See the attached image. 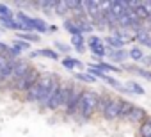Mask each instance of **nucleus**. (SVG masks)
<instances>
[{"label":"nucleus","mask_w":151,"mask_h":137,"mask_svg":"<svg viewBox=\"0 0 151 137\" xmlns=\"http://www.w3.org/2000/svg\"><path fill=\"white\" fill-rule=\"evenodd\" d=\"M126 52L121 48V50H110V59L112 61H116V62H121V61H124L126 59Z\"/></svg>","instance_id":"nucleus-18"},{"label":"nucleus","mask_w":151,"mask_h":137,"mask_svg":"<svg viewBox=\"0 0 151 137\" xmlns=\"http://www.w3.org/2000/svg\"><path fill=\"white\" fill-rule=\"evenodd\" d=\"M18 39L20 41H25V43H37L39 41V36L36 32H18Z\"/></svg>","instance_id":"nucleus-14"},{"label":"nucleus","mask_w":151,"mask_h":137,"mask_svg":"<svg viewBox=\"0 0 151 137\" xmlns=\"http://www.w3.org/2000/svg\"><path fill=\"white\" fill-rule=\"evenodd\" d=\"M55 80H57V75H53V73H43V75H39L37 82L25 93L27 102H36V103H39L45 109L48 91H50V87H52V84Z\"/></svg>","instance_id":"nucleus-1"},{"label":"nucleus","mask_w":151,"mask_h":137,"mask_svg":"<svg viewBox=\"0 0 151 137\" xmlns=\"http://www.w3.org/2000/svg\"><path fill=\"white\" fill-rule=\"evenodd\" d=\"M94 70H98V71H101V73H109V71H123V70H119V68H116L114 64H107V62H98V64H91Z\"/></svg>","instance_id":"nucleus-12"},{"label":"nucleus","mask_w":151,"mask_h":137,"mask_svg":"<svg viewBox=\"0 0 151 137\" xmlns=\"http://www.w3.org/2000/svg\"><path fill=\"white\" fill-rule=\"evenodd\" d=\"M69 13V7H68V2H55V9H53V14L57 16H64Z\"/></svg>","instance_id":"nucleus-16"},{"label":"nucleus","mask_w":151,"mask_h":137,"mask_svg":"<svg viewBox=\"0 0 151 137\" xmlns=\"http://www.w3.org/2000/svg\"><path fill=\"white\" fill-rule=\"evenodd\" d=\"M87 45H89V48H91V52L94 53L96 59H101V57L107 55V50H105V46H103V43L98 36H91L87 39Z\"/></svg>","instance_id":"nucleus-8"},{"label":"nucleus","mask_w":151,"mask_h":137,"mask_svg":"<svg viewBox=\"0 0 151 137\" xmlns=\"http://www.w3.org/2000/svg\"><path fill=\"white\" fill-rule=\"evenodd\" d=\"M64 29H66L71 36H78V34H80V29L77 27V23H75L73 20H66V22H64Z\"/></svg>","instance_id":"nucleus-17"},{"label":"nucleus","mask_w":151,"mask_h":137,"mask_svg":"<svg viewBox=\"0 0 151 137\" xmlns=\"http://www.w3.org/2000/svg\"><path fill=\"white\" fill-rule=\"evenodd\" d=\"M126 119L132 121V123H142V121L146 119V110L140 109V107H132V110L128 112Z\"/></svg>","instance_id":"nucleus-9"},{"label":"nucleus","mask_w":151,"mask_h":137,"mask_svg":"<svg viewBox=\"0 0 151 137\" xmlns=\"http://www.w3.org/2000/svg\"><path fill=\"white\" fill-rule=\"evenodd\" d=\"M80 96H82V89H78L77 86H73V87H71V93H69V96H68V102H66V105H64L68 116H77V112H78V103H80Z\"/></svg>","instance_id":"nucleus-5"},{"label":"nucleus","mask_w":151,"mask_h":137,"mask_svg":"<svg viewBox=\"0 0 151 137\" xmlns=\"http://www.w3.org/2000/svg\"><path fill=\"white\" fill-rule=\"evenodd\" d=\"M119 107H121V100L117 98H100V103H98V109L101 110L105 119L119 118Z\"/></svg>","instance_id":"nucleus-3"},{"label":"nucleus","mask_w":151,"mask_h":137,"mask_svg":"<svg viewBox=\"0 0 151 137\" xmlns=\"http://www.w3.org/2000/svg\"><path fill=\"white\" fill-rule=\"evenodd\" d=\"M130 57H132L133 61H142V59H144V53H142V50H140V48H137V46H135V48H132V50H130Z\"/></svg>","instance_id":"nucleus-27"},{"label":"nucleus","mask_w":151,"mask_h":137,"mask_svg":"<svg viewBox=\"0 0 151 137\" xmlns=\"http://www.w3.org/2000/svg\"><path fill=\"white\" fill-rule=\"evenodd\" d=\"M37 53H39V55H43V57L53 59V61H57V59H59V53H57L55 50H52V48H41V50H37Z\"/></svg>","instance_id":"nucleus-20"},{"label":"nucleus","mask_w":151,"mask_h":137,"mask_svg":"<svg viewBox=\"0 0 151 137\" xmlns=\"http://www.w3.org/2000/svg\"><path fill=\"white\" fill-rule=\"evenodd\" d=\"M30 64L27 62V61H23V59H16V62H14V70H13V73H11V77H9V80L6 82L9 87H13L14 86V82H18L29 70H30Z\"/></svg>","instance_id":"nucleus-6"},{"label":"nucleus","mask_w":151,"mask_h":137,"mask_svg":"<svg viewBox=\"0 0 151 137\" xmlns=\"http://www.w3.org/2000/svg\"><path fill=\"white\" fill-rule=\"evenodd\" d=\"M39 75H41V73L36 70V68H30V70H29L18 82H14V86H13L11 89H13V91H18V93H27V91L37 82Z\"/></svg>","instance_id":"nucleus-4"},{"label":"nucleus","mask_w":151,"mask_h":137,"mask_svg":"<svg viewBox=\"0 0 151 137\" xmlns=\"http://www.w3.org/2000/svg\"><path fill=\"white\" fill-rule=\"evenodd\" d=\"M55 30H57L55 25H48V30H46V32H55Z\"/></svg>","instance_id":"nucleus-32"},{"label":"nucleus","mask_w":151,"mask_h":137,"mask_svg":"<svg viewBox=\"0 0 151 137\" xmlns=\"http://www.w3.org/2000/svg\"><path fill=\"white\" fill-rule=\"evenodd\" d=\"M144 61H146V62H147V64H151V57H146V59H144Z\"/></svg>","instance_id":"nucleus-33"},{"label":"nucleus","mask_w":151,"mask_h":137,"mask_svg":"<svg viewBox=\"0 0 151 137\" xmlns=\"http://www.w3.org/2000/svg\"><path fill=\"white\" fill-rule=\"evenodd\" d=\"M140 135L142 137H151V119H144L140 123Z\"/></svg>","instance_id":"nucleus-19"},{"label":"nucleus","mask_w":151,"mask_h":137,"mask_svg":"<svg viewBox=\"0 0 151 137\" xmlns=\"http://www.w3.org/2000/svg\"><path fill=\"white\" fill-rule=\"evenodd\" d=\"M137 39H139L144 46H149V48H151V34H149V32H140V30H139V32H137Z\"/></svg>","instance_id":"nucleus-21"},{"label":"nucleus","mask_w":151,"mask_h":137,"mask_svg":"<svg viewBox=\"0 0 151 137\" xmlns=\"http://www.w3.org/2000/svg\"><path fill=\"white\" fill-rule=\"evenodd\" d=\"M55 46H57V50H60L62 53H68V52H69V46L64 45V43H60V41H55Z\"/></svg>","instance_id":"nucleus-30"},{"label":"nucleus","mask_w":151,"mask_h":137,"mask_svg":"<svg viewBox=\"0 0 151 137\" xmlns=\"http://www.w3.org/2000/svg\"><path fill=\"white\" fill-rule=\"evenodd\" d=\"M13 46H14V48H18L20 52H25V50H29V48H30V45H29V43L20 41V39H14V41H13Z\"/></svg>","instance_id":"nucleus-28"},{"label":"nucleus","mask_w":151,"mask_h":137,"mask_svg":"<svg viewBox=\"0 0 151 137\" xmlns=\"http://www.w3.org/2000/svg\"><path fill=\"white\" fill-rule=\"evenodd\" d=\"M62 66L66 68V70H75V68H82V62L78 59L66 57V59H62Z\"/></svg>","instance_id":"nucleus-15"},{"label":"nucleus","mask_w":151,"mask_h":137,"mask_svg":"<svg viewBox=\"0 0 151 137\" xmlns=\"http://www.w3.org/2000/svg\"><path fill=\"white\" fill-rule=\"evenodd\" d=\"M142 6H144V9H146V13H147V16H151V2H144Z\"/></svg>","instance_id":"nucleus-31"},{"label":"nucleus","mask_w":151,"mask_h":137,"mask_svg":"<svg viewBox=\"0 0 151 137\" xmlns=\"http://www.w3.org/2000/svg\"><path fill=\"white\" fill-rule=\"evenodd\" d=\"M128 70H130V71H133V73H137V75H140V77H144V79H151V71H147V70H142V68L130 66Z\"/></svg>","instance_id":"nucleus-24"},{"label":"nucleus","mask_w":151,"mask_h":137,"mask_svg":"<svg viewBox=\"0 0 151 137\" xmlns=\"http://www.w3.org/2000/svg\"><path fill=\"white\" fill-rule=\"evenodd\" d=\"M14 62L16 59L9 55H0V82H7L13 70H14Z\"/></svg>","instance_id":"nucleus-7"},{"label":"nucleus","mask_w":151,"mask_h":137,"mask_svg":"<svg viewBox=\"0 0 151 137\" xmlns=\"http://www.w3.org/2000/svg\"><path fill=\"white\" fill-rule=\"evenodd\" d=\"M119 91L121 93H126V94H144V87H140L137 82H126L124 86L121 84Z\"/></svg>","instance_id":"nucleus-10"},{"label":"nucleus","mask_w":151,"mask_h":137,"mask_svg":"<svg viewBox=\"0 0 151 137\" xmlns=\"http://www.w3.org/2000/svg\"><path fill=\"white\" fill-rule=\"evenodd\" d=\"M103 80H105L107 84H110L112 87H116V89H119V87H121V82H119V80H116V79H112V77H109V75H105V77H103Z\"/></svg>","instance_id":"nucleus-29"},{"label":"nucleus","mask_w":151,"mask_h":137,"mask_svg":"<svg viewBox=\"0 0 151 137\" xmlns=\"http://www.w3.org/2000/svg\"><path fill=\"white\" fill-rule=\"evenodd\" d=\"M75 77H77V80H80V82H87V84H94V82H96V79H94L93 75H89V73H77Z\"/></svg>","instance_id":"nucleus-25"},{"label":"nucleus","mask_w":151,"mask_h":137,"mask_svg":"<svg viewBox=\"0 0 151 137\" xmlns=\"http://www.w3.org/2000/svg\"><path fill=\"white\" fill-rule=\"evenodd\" d=\"M105 41H107V45H109L112 50H121V48H123V45L126 43L124 39H121V37H119V36H116V34H114V36H109Z\"/></svg>","instance_id":"nucleus-11"},{"label":"nucleus","mask_w":151,"mask_h":137,"mask_svg":"<svg viewBox=\"0 0 151 137\" xmlns=\"http://www.w3.org/2000/svg\"><path fill=\"white\" fill-rule=\"evenodd\" d=\"M86 39H84V36L82 34H78V36H71V45L75 46V50L77 52H84L86 50Z\"/></svg>","instance_id":"nucleus-13"},{"label":"nucleus","mask_w":151,"mask_h":137,"mask_svg":"<svg viewBox=\"0 0 151 137\" xmlns=\"http://www.w3.org/2000/svg\"><path fill=\"white\" fill-rule=\"evenodd\" d=\"M132 103L130 102H124V100H121V107H119V118H126L128 116V112L132 110Z\"/></svg>","instance_id":"nucleus-22"},{"label":"nucleus","mask_w":151,"mask_h":137,"mask_svg":"<svg viewBox=\"0 0 151 137\" xmlns=\"http://www.w3.org/2000/svg\"><path fill=\"white\" fill-rule=\"evenodd\" d=\"M34 30H37V32H46V30H48L46 22H43V20H39V18H34Z\"/></svg>","instance_id":"nucleus-26"},{"label":"nucleus","mask_w":151,"mask_h":137,"mask_svg":"<svg viewBox=\"0 0 151 137\" xmlns=\"http://www.w3.org/2000/svg\"><path fill=\"white\" fill-rule=\"evenodd\" d=\"M14 13L6 6V4H0V20H6V18H13Z\"/></svg>","instance_id":"nucleus-23"},{"label":"nucleus","mask_w":151,"mask_h":137,"mask_svg":"<svg viewBox=\"0 0 151 137\" xmlns=\"http://www.w3.org/2000/svg\"><path fill=\"white\" fill-rule=\"evenodd\" d=\"M98 103H100V94H96L94 91H82L77 116H80L82 119H89L98 110Z\"/></svg>","instance_id":"nucleus-2"}]
</instances>
